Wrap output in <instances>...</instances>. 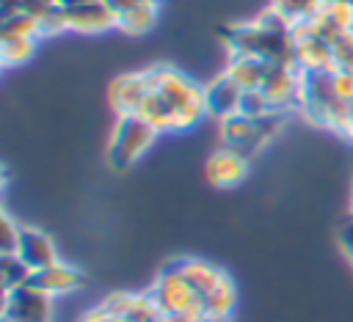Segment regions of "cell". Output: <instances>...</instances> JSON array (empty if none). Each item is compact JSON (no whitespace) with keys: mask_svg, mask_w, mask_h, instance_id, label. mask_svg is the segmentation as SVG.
Segmentation results:
<instances>
[{"mask_svg":"<svg viewBox=\"0 0 353 322\" xmlns=\"http://www.w3.org/2000/svg\"><path fill=\"white\" fill-rule=\"evenodd\" d=\"M157 129L138 113L132 116H116V124L110 129L108 140V165L113 171H127L132 168L157 140Z\"/></svg>","mask_w":353,"mask_h":322,"instance_id":"5b68a950","label":"cell"},{"mask_svg":"<svg viewBox=\"0 0 353 322\" xmlns=\"http://www.w3.org/2000/svg\"><path fill=\"white\" fill-rule=\"evenodd\" d=\"M83 283H85V275L74 264H66V261H55V264H50L44 270H33L30 281H28V286L50 294L52 300L83 289Z\"/></svg>","mask_w":353,"mask_h":322,"instance_id":"4fadbf2b","label":"cell"},{"mask_svg":"<svg viewBox=\"0 0 353 322\" xmlns=\"http://www.w3.org/2000/svg\"><path fill=\"white\" fill-rule=\"evenodd\" d=\"M171 264L179 270V275L201 294V303H204V297L226 278V272L221 270V267H215V264H210V261H204V259H190V256H185V259H171Z\"/></svg>","mask_w":353,"mask_h":322,"instance_id":"e0dca14e","label":"cell"},{"mask_svg":"<svg viewBox=\"0 0 353 322\" xmlns=\"http://www.w3.org/2000/svg\"><path fill=\"white\" fill-rule=\"evenodd\" d=\"M157 322H196V316H176V314H163Z\"/></svg>","mask_w":353,"mask_h":322,"instance_id":"d6a6232c","label":"cell"},{"mask_svg":"<svg viewBox=\"0 0 353 322\" xmlns=\"http://www.w3.org/2000/svg\"><path fill=\"white\" fill-rule=\"evenodd\" d=\"M146 69H149V77H152L154 91L171 107L176 129L179 132L182 129H193L207 116V107H204V85H199L193 77H188L185 72H179L171 63H154V66H146Z\"/></svg>","mask_w":353,"mask_h":322,"instance_id":"7a4b0ae2","label":"cell"},{"mask_svg":"<svg viewBox=\"0 0 353 322\" xmlns=\"http://www.w3.org/2000/svg\"><path fill=\"white\" fill-rule=\"evenodd\" d=\"M226 50L229 55H248V58H259L268 63L298 69L292 28L273 8H265L251 22L232 25L226 33Z\"/></svg>","mask_w":353,"mask_h":322,"instance_id":"6da1fadb","label":"cell"},{"mask_svg":"<svg viewBox=\"0 0 353 322\" xmlns=\"http://www.w3.org/2000/svg\"><path fill=\"white\" fill-rule=\"evenodd\" d=\"M323 0H270L268 8H273L290 28H298L303 22H309L317 11H320Z\"/></svg>","mask_w":353,"mask_h":322,"instance_id":"44dd1931","label":"cell"},{"mask_svg":"<svg viewBox=\"0 0 353 322\" xmlns=\"http://www.w3.org/2000/svg\"><path fill=\"white\" fill-rule=\"evenodd\" d=\"M342 250H345L347 261L353 264V220H350V223H347V228L342 231Z\"/></svg>","mask_w":353,"mask_h":322,"instance_id":"1f68e13d","label":"cell"},{"mask_svg":"<svg viewBox=\"0 0 353 322\" xmlns=\"http://www.w3.org/2000/svg\"><path fill=\"white\" fill-rule=\"evenodd\" d=\"M295 36V61L301 72H317V69H336L334 47L323 36H317L306 22L292 28Z\"/></svg>","mask_w":353,"mask_h":322,"instance_id":"8fae6325","label":"cell"},{"mask_svg":"<svg viewBox=\"0 0 353 322\" xmlns=\"http://www.w3.org/2000/svg\"><path fill=\"white\" fill-rule=\"evenodd\" d=\"M157 17H160V0H143L116 19V30H121L124 36H146L157 25Z\"/></svg>","mask_w":353,"mask_h":322,"instance_id":"d6986e66","label":"cell"},{"mask_svg":"<svg viewBox=\"0 0 353 322\" xmlns=\"http://www.w3.org/2000/svg\"><path fill=\"white\" fill-rule=\"evenodd\" d=\"M334 91H336V96H339L342 102L353 105V72L336 66V69H334Z\"/></svg>","mask_w":353,"mask_h":322,"instance_id":"f1b7e54d","label":"cell"},{"mask_svg":"<svg viewBox=\"0 0 353 322\" xmlns=\"http://www.w3.org/2000/svg\"><path fill=\"white\" fill-rule=\"evenodd\" d=\"M99 305L124 322H157L163 316L149 292H110Z\"/></svg>","mask_w":353,"mask_h":322,"instance_id":"5bb4252c","label":"cell"},{"mask_svg":"<svg viewBox=\"0 0 353 322\" xmlns=\"http://www.w3.org/2000/svg\"><path fill=\"white\" fill-rule=\"evenodd\" d=\"M350 107L353 105L342 102L334 91V69L301 72V105H298V110L306 116L309 124L345 135Z\"/></svg>","mask_w":353,"mask_h":322,"instance_id":"3957f363","label":"cell"},{"mask_svg":"<svg viewBox=\"0 0 353 322\" xmlns=\"http://www.w3.org/2000/svg\"><path fill=\"white\" fill-rule=\"evenodd\" d=\"M273 63L268 61H259V58H248V55H229V63H226V74L245 91V88H262L265 77H268V69Z\"/></svg>","mask_w":353,"mask_h":322,"instance_id":"ac0fdd59","label":"cell"},{"mask_svg":"<svg viewBox=\"0 0 353 322\" xmlns=\"http://www.w3.org/2000/svg\"><path fill=\"white\" fill-rule=\"evenodd\" d=\"M149 91H152L149 69H141V72H127V74L113 77L108 88V99L116 116H132L141 110Z\"/></svg>","mask_w":353,"mask_h":322,"instance_id":"9c48e42d","label":"cell"},{"mask_svg":"<svg viewBox=\"0 0 353 322\" xmlns=\"http://www.w3.org/2000/svg\"><path fill=\"white\" fill-rule=\"evenodd\" d=\"M331 47H334V61H336V66L353 72V30H350V33H342Z\"/></svg>","mask_w":353,"mask_h":322,"instance_id":"83f0119b","label":"cell"},{"mask_svg":"<svg viewBox=\"0 0 353 322\" xmlns=\"http://www.w3.org/2000/svg\"><path fill=\"white\" fill-rule=\"evenodd\" d=\"M58 8H61V0H0V17L30 14L36 19H44L47 14H52Z\"/></svg>","mask_w":353,"mask_h":322,"instance_id":"cb8c5ba5","label":"cell"},{"mask_svg":"<svg viewBox=\"0 0 353 322\" xmlns=\"http://www.w3.org/2000/svg\"><path fill=\"white\" fill-rule=\"evenodd\" d=\"M0 36H36L41 39L39 19L30 14H8L0 17Z\"/></svg>","mask_w":353,"mask_h":322,"instance_id":"484cf974","label":"cell"},{"mask_svg":"<svg viewBox=\"0 0 353 322\" xmlns=\"http://www.w3.org/2000/svg\"><path fill=\"white\" fill-rule=\"evenodd\" d=\"M17 256H19L30 270H44V267L61 261L58 248H55V239H52L44 228H36V226H22Z\"/></svg>","mask_w":353,"mask_h":322,"instance_id":"2e32d148","label":"cell"},{"mask_svg":"<svg viewBox=\"0 0 353 322\" xmlns=\"http://www.w3.org/2000/svg\"><path fill=\"white\" fill-rule=\"evenodd\" d=\"M0 322H6V319H0Z\"/></svg>","mask_w":353,"mask_h":322,"instance_id":"d590c367","label":"cell"},{"mask_svg":"<svg viewBox=\"0 0 353 322\" xmlns=\"http://www.w3.org/2000/svg\"><path fill=\"white\" fill-rule=\"evenodd\" d=\"M146 292L154 300V305L160 308V314H176V316H201L204 314L201 294L179 275V270L171 261H165L160 267L154 283Z\"/></svg>","mask_w":353,"mask_h":322,"instance_id":"8992f818","label":"cell"},{"mask_svg":"<svg viewBox=\"0 0 353 322\" xmlns=\"http://www.w3.org/2000/svg\"><path fill=\"white\" fill-rule=\"evenodd\" d=\"M30 267L17 256V253H11V256H0V283H3V292H11V289H17V286H25L28 281H30Z\"/></svg>","mask_w":353,"mask_h":322,"instance_id":"603a6c76","label":"cell"},{"mask_svg":"<svg viewBox=\"0 0 353 322\" xmlns=\"http://www.w3.org/2000/svg\"><path fill=\"white\" fill-rule=\"evenodd\" d=\"M61 8H63L66 30L99 36V33L116 28V14L110 11V6L105 0H77V3H66Z\"/></svg>","mask_w":353,"mask_h":322,"instance_id":"ba28073f","label":"cell"},{"mask_svg":"<svg viewBox=\"0 0 353 322\" xmlns=\"http://www.w3.org/2000/svg\"><path fill=\"white\" fill-rule=\"evenodd\" d=\"M108 6H110V11L116 14V19L124 14V11H130V8H135L138 3H143V0H105Z\"/></svg>","mask_w":353,"mask_h":322,"instance_id":"4dcf8cb0","label":"cell"},{"mask_svg":"<svg viewBox=\"0 0 353 322\" xmlns=\"http://www.w3.org/2000/svg\"><path fill=\"white\" fill-rule=\"evenodd\" d=\"M237 305V286L234 281L226 275L207 297H204V314H215V316H232Z\"/></svg>","mask_w":353,"mask_h":322,"instance_id":"7402d4cb","label":"cell"},{"mask_svg":"<svg viewBox=\"0 0 353 322\" xmlns=\"http://www.w3.org/2000/svg\"><path fill=\"white\" fill-rule=\"evenodd\" d=\"M19 234H22V226H19L8 212H3V215H0V253H3V256L17 253V248H19Z\"/></svg>","mask_w":353,"mask_h":322,"instance_id":"4316f807","label":"cell"},{"mask_svg":"<svg viewBox=\"0 0 353 322\" xmlns=\"http://www.w3.org/2000/svg\"><path fill=\"white\" fill-rule=\"evenodd\" d=\"M345 138H347L350 146H353V107H350V118H347V127H345Z\"/></svg>","mask_w":353,"mask_h":322,"instance_id":"e575fe53","label":"cell"},{"mask_svg":"<svg viewBox=\"0 0 353 322\" xmlns=\"http://www.w3.org/2000/svg\"><path fill=\"white\" fill-rule=\"evenodd\" d=\"M240 96H243V88L226 72L215 74L204 85V107H207V116L215 118V121H223V118L234 116L240 110Z\"/></svg>","mask_w":353,"mask_h":322,"instance_id":"9a60e30c","label":"cell"},{"mask_svg":"<svg viewBox=\"0 0 353 322\" xmlns=\"http://www.w3.org/2000/svg\"><path fill=\"white\" fill-rule=\"evenodd\" d=\"M55 300L33 286H17L3 292V316L6 322H52Z\"/></svg>","mask_w":353,"mask_h":322,"instance_id":"52a82bcc","label":"cell"},{"mask_svg":"<svg viewBox=\"0 0 353 322\" xmlns=\"http://www.w3.org/2000/svg\"><path fill=\"white\" fill-rule=\"evenodd\" d=\"M262 91L268 94V99L273 102L276 110H281V113L298 110V105H301V69L273 63L268 69Z\"/></svg>","mask_w":353,"mask_h":322,"instance_id":"7c38bea8","label":"cell"},{"mask_svg":"<svg viewBox=\"0 0 353 322\" xmlns=\"http://www.w3.org/2000/svg\"><path fill=\"white\" fill-rule=\"evenodd\" d=\"M287 113H273L265 118H251L243 113H234L223 121H218V135H221V146L234 149L245 157L259 154L284 127Z\"/></svg>","mask_w":353,"mask_h":322,"instance_id":"277c9868","label":"cell"},{"mask_svg":"<svg viewBox=\"0 0 353 322\" xmlns=\"http://www.w3.org/2000/svg\"><path fill=\"white\" fill-rule=\"evenodd\" d=\"M248 168H251V157H245V154H240V151H234V149L221 146V149H215V151L207 157V162H204V176H207V182H210L212 187H218V190H232V187H237V184L245 182Z\"/></svg>","mask_w":353,"mask_h":322,"instance_id":"30bf717a","label":"cell"},{"mask_svg":"<svg viewBox=\"0 0 353 322\" xmlns=\"http://www.w3.org/2000/svg\"><path fill=\"white\" fill-rule=\"evenodd\" d=\"M196 322H232V316H215V314H201V316H196Z\"/></svg>","mask_w":353,"mask_h":322,"instance_id":"836d02e7","label":"cell"},{"mask_svg":"<svg viewBox=\"0 0 353 322\" xmlns=\"http://www.w3.org/2000/svg\"><path fill=\"white\" fill-rule=\"evenodd\" d=\"M243 116H251V118H265V116H273V113H281L273 107V102L268 99V94L262 88H245L243 96H240V110Z\"/></svg>","mask_w":353,"mask_h":322,"instance_id":"d4e9b609","label":"cell"},{"mask_svg":"<svg viewBox=\"0 0 353 322\" xmlns=\"http://www.w3.org/2000/svg\"><path fill=\"white\" fill-rule=\"evenodd\" d=\"M80 322H124V319H119V316H113L110 311H105L102 305H94Z\"/></svg>","mask_w":353,"mask_h":322,"instance_id":"f546056e","label":"cell"},{"mask_svg":"<svg viewBox=\"0 0 353 322\" xmlns=\"http://www.w3.org/2000/svg\"><path fill=\"white\" fill-rule=\"evenodd\" d=\"M41 39L36 36H0V61L3 66H22L36 55Z\"/></svg>","mask_w":353,"mask_h":322,"instance_id":"ffe728a7","label":"cell"}]
</instances>
